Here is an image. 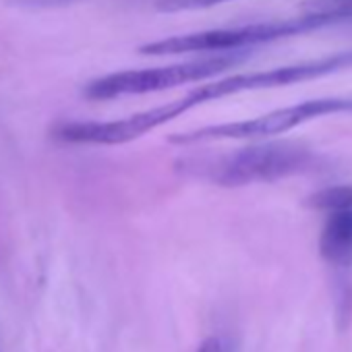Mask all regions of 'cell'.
<instances>
[{
	"label": "cell",
	"instance_id": "1",
	"mask_svg": "<svg viewBox=\"0 0 352 352\" xmlns=\"http://www.w3.org/2000/svg\"><path fill=\"white\" fill-rule=\"evenodd\" d=\"M315 164V151L298 141H267L236 149L214 162H201L193 168H199L201 176L220 187H243L302 174Z\"/></svg>",
	"mask_w": 352,
	"mask_h": 352
},
{
	"label": "cell",
	"instance_id": "2",
	"mask_svg": "<svg viewBox=\"0 0 352 352\" xmlns=\"http://www.w3.org/2000/svg\"><path fill=\"white\" fill-rule=\"evenodd\" d=\"M342 23L329 15H315L302 13L300 17L280 19V21H265V23H249L239 28H220L208 30L187 36L164 38L157 42H149L139 46L143 56H166V54H185V52H236L243 48H251L257 44H267L276 40H284L290 36L307 34L313 30H321L327 25Z\"/></svg>",
	"mask_w": 352,
	"mask_h": 352
},
{
	"label": "cell",
	"instance_id": "3",
	"mask_svg": "<svg viewBox=\"0 0 352 352\" xmlns=\"http://www.w3.org/2000/svg\"><path fill=\"white\" fill-rule=\"evenodd\" d=\"M239 60H241V56L236 52H226V54H218L214 58L179 63V65H170V67L110 73L106 77L89 81L83 87V96L94 102H106V100H114V98H122V96H143V94L164 91V89L179 87L185 83L210 79V77L230 69Z\"/></svg>",
	"mask_w": 352,
	"mask_h": 352
},
{
	"label": "cell",
	"instance_id": "4",
	"mask_svg": "<svg viewBox=\"0 0 352 352\" xmlns=\"http://www.w3.org/2000/svg\"><path fill=\"white\" fill-rule=\"evenodd\" d=\"M338 112H352V98H317L307 100L294 106L272 110L263 116L241 120V122H226V124H210L187 133H176L170 137L174 145H193V143H208V141H222V139H263L274 135H284L313 118L329 116Z\"/></svg>",
	"mask_w": 352,
	"mask_h": 352
},
{
	"label": "cell",
	"instance_id": "5",
	"mask_svg": "<svg viewBox=\"0 0 352 352\" xmlns=\"http://www.w3.org/2000/svg\"><path fill=\"white\" fill-rule=\"evenodd\" d=\"M352 67V50L346 52H338L331 56H323L317 60H307V63H296V65H286V67H278V69H270V71H255V73H239V75H230L226 79L214 81V83H206L195 87L193 91H189L185 98L179 100V106L185 112L214 102V100H222L228 96H236L243 91H257V89H272V87H284V85H294L300 81H309V79H317L323 75H331L338 71H344Z\"/></svg>",
	"mask_w": 352,
	"mask_h": 352
},
{
	"label": "cell",
	"instance_id": "6",
	"mask_svg": "<svg viewBox=\"0 0 352 352\" xmlns=\"http://www.w3.org/2000/svg\"><path fill=\"white\" fill-rule=\"evenodd\" d=\"M319 253L336 267L352 265V208L329 210L319 234Z\"/></svg>",
	"mask_w": 352,
	"mask_h": 352
},
{
	"label": "cell",
	"instance_id": "7",
	"mask_svg": "<svg viewBox=\"0 0 352 352\" xmlns=\"http://www.w3.org/2000/svg\"><path fill=\"white\" fill-rule=\"evenodd\" d=\"M307 206L313 210H338V208H352V185H338V187H327L317 193H313L307 199Z\"/></svg>",
	"mask_w": 352,
	"mask_h": 352
},
{
	"label": "cell",
	"instance_id": "8",
	"mask_svg": "<svg viewBox=\"0 0 352 352\" xmlns=\"http://www.w3.org/2000/svg\"><path fill=\"white\" fill-rule=\"evenodd\" d=\"M230 3V0H157L155 9L160 13H183V11H201L218 5Z\"/></svg>",
	"mask_w": 352,
	"mask_h": 352
},
{
	"label": "cell",
	"instance_id": "9",
	"mask_svg": "<svg viewBox=\"0 0 352 352\" xmlns=\"http://www.w3.org/2000/svg\"><path fill=\"white\" fill-rule=\"evenodd\" d=\"M197 352H222L220 340H216V338H208V340L199 346V350H197Z\"/></svg>",
	"mask_w": 352,
	"mask_h": 352
}]
</instances>
